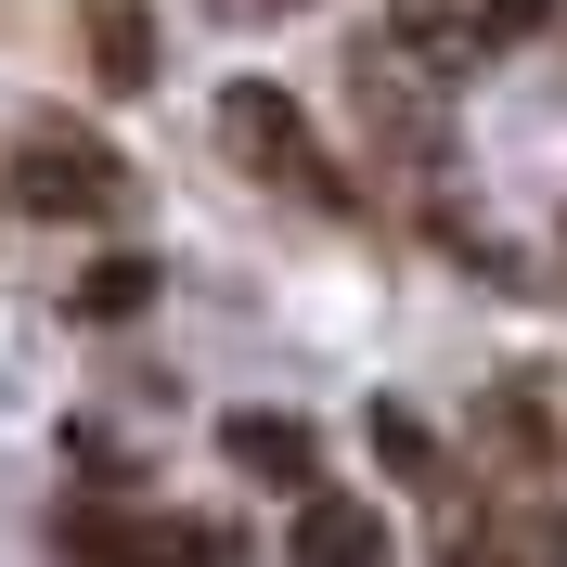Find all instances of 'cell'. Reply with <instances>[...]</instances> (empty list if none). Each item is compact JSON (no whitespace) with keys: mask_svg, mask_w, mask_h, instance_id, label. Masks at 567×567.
I'll return each instance as SVG.
<instances>
[{"mask_svg":"<svg viewBox=\"0 0 567 567\" xmlns=\"http://www.w3.org/2000/svg\"><path fill=\"white\" fill-rule=\"evenodd\" d=\"M297 555H322V567H361V555H388V529H374L361 503H297Z\"/></svg>","mask_w":567,"mask_h":567,"instance_id":"cell-5","label":"cell"},{"mask_svg":"<svg viewBox=\"0 0 567 567\" xmlns=\"http://www.w3.org/2000/svg\"><path fill=\"white\" fill-rule=\"evenodd\" d=\"M142 297H155V258H91V271L65 284V310H78V322H130Z\"/></svg>","mask_w":567,"mask_h":567,"instance_id":"cell-6","label":"cell"},{"mask_svg":"<svg viewBox=\"0 0 567 567\" xmlns=\"http://www.w3.org/2000/svg\"><path fill=\"white\" fill-rule=\"evenodd\" d=\"M542 13H555V0H477V27H491V39H529Z\"/></svg>","mask_w":567,"mask_h":567,"instance_id":"cell-8","label":"cell"},{"mask_svg":"<svg viewBox=\"0 0 567 567\" xmlns=\"http://www.w3.org/2000/svg\"><path fill=\"white\" fill-rule=\"evenodd\" d=\"M219 142H233V168H246V181H271V194L349 207V168L322 155V130L297 116V91H271V78H233V91H219Z\"/></svg>","mask_w":567,"mask_h":567,"instance_id":"cell-1","label":"cell"},{"mask_svg":"<svg viewBox=\"0 0 567 567\" xmlns=\"http://www.w3.org/2000/svg\"><path fill=\"white\" fill-rule=\"evenodd\" d=\"M219 452L246 464V477H271V491H310V477H322V439H310L297 413H233V425H219Z\"/></svg>","mask_w":567,"mask_h":567,"instance_id":"cell-3","label":"cell"},{"mask_svg":"<svg viewBox=\"0 0 567 567\" xmlns=\"http://www.w3.org/2000/svg\"><path fill=\"white\" fill-rule=\"evenodd\" d=\"M246 13H297V0H246Z\"/></svg>","mask_w":567,"mask_h":567,"instance_id":"cell-9","label":"cell"},{"mask_svg":"<svg viewBox=\"0 0 567 567\" xmlns=\"http://www.w3.org/2000/svg\"><path fill=\"white\" fill-rule=\"evenodd\" d=\"M91 65H104V91H155V13L142 0H91Z\"/></svg>","mask_w":567,"mask_h":567,"instance_id":"cell-4","label":"cell"},{"mask_svg":"<svg viewBox=\"0 0 567 567\" xmlns=\"http://www.w3.org/2000/svg\"><path fill=\"white\" fill-rule=\"evenodd\" d=\"M13 207L27 219H116L130 207V168L104 142H78V130H27L13 142Z\"/></svg>","mask_w":567,"mask_h":567,"instance_id":"cell-2","label":"cell"},{"mask_svg":"<svg viewBox=\"0 0 567 567\" xmlns=\"http://www.w3.org/2000/svg\"><path fill=\"white\" fill-rule=\"evenodd\" d=\"M374 452H388L400 477H439V452H425V425H413V413H374Z\"/></svg>","mask_w":567,"mask_h":567,"instance_id":"cell-7","label":"cell"}]
</instances>
